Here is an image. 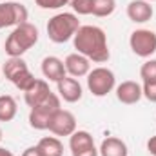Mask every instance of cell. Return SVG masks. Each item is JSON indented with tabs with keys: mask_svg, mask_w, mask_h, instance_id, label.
I'll use <instances>...</instances> for the list:
<instances>
[{
	"mask_svg": "<svg viewBox=\"0 0 156 156\" xmlns=\"http://www.w3.org/2000/svg\"><path fill=\"white\" fill-rule=\"evenodd\" d=\"M73 44L76 53L83 55L91 62L104 64L111 56L107 45V35L98 26H80L76 35L73 37Z\"/></svg>",
	"mask_w": 156,
	"mask_h": 156,
	"instance_id": "cell-1",
	"label": "cell"
},
{
	"mask_svg": "<svg viewBox=\"0 0 156 156\" xmlns=\"http://www.w3.org/2000/svg\"><path fill=\"white\" fill-rule=\"evenodd\" d=\"M37 42H38V29H37V26H33L31 22H26V24L16 26L11 31V35L5 38L4 51L9 56H22Z\"/></svg>",
	"mask_w": 156,
	"mask_h": 156,
	"instance_id": "cell-2",
	"label": "cell"
},
{
	"mask_svg": "<svg viewBox=\"0 0 156 156\" xmlns=\"http://www.w3.org/2000/svg\"><path fill=\"white\" fill-rule=\"evenodd\" d=\"M80 29V20L73 13H58L47 22V37L55 44H66Z\"/></svg>",
	"mask_w": 156,
	"mask_h": 156,
	"instance_id": "cell-3",
	"label": "cell"
},
{
	"mask_svg": "<svg viewBox=\"0 0 156 156\" xmlns=\"http://www.w3.org/2000/svg\"><path fill=\"white\" fill-rule=\"evenodd\" d=\"M4 75L16 89L24 91V93L37 82L35 75L29 71V67L22 56H9V60H5V64H4Z\"/></svg>",
	"mask_w": 156,
	"mask_h": 156,
	"instance_id": "cell-4",
	"label": "cell"
},
{
	"mask_svg": "<svg viewBox=\"0 0 156 156\" xmlns=\"http://www.w3.org/2000/svg\"><path fill=\"white\" fill-rule=\"evenodd\" d=\"M60 109V98L51 93L44 102H40L37 107H31V113H29V125L37 131H44L49 127V120L51 116Z\"/></svg>",
	"mask_w": 156,
	"mask_h": 156,
	"instance_id": "cell-5",
	"label": "cell"
},
{
	"mask_svg": "<svg viewBox=\"0 0 156 156\" xmlns=\"http://www.w3.org/2000/svg\"><path fill=\"white\" fill-rule=\"evenodd\" d=\"M115 85H116L115 73L111 69H107V67H94L87 75V87L98 98L109 94L115 89Z\"/></svg>",
	"mask_w": 156,
	"mask_h": 156,
	"instance_id": "cell-6",
	"label": "cell"
},
{
	"mask_svg": "<svg viewBox=\"0 0 156 156\" xmlns=\"http://www.w3.org/2000/svg\"><path fill=\"white\" fill-rule=\"evenodd\" d=\"M129 45L136 56L149 58L156 53V33L151 29H136L129 37Z\"/></svg>",
	"mask_w": 156,
	"mask_h": 156,
	"instance_id": "cell-7",
	"label": "cell"
},
{
	"mask_svg": "<svg viewBox=\"0 0 156 156\" xmlns=\"http://www.w3.org/2000/svg\"><path fill=\"white\" fill-rule=\"evenodd\" d=\"M27 9L20 2H4L0 4V29L4 27H16L27 22Z\"/></svg>",
	"mask_w": 156,
	"mask_h": 156,
	"instance_id": "cell-8",
	"label": "cell"
},
{
	"mask_svg": "<svg viewBox=\"0 0 156 156\" xmlns=\"http://www.w3.org/2000/svg\"><path fill=\"white\" fill-rule=\"evenodd\" d=\"M55 136H71L76 131V118L71 111L66 109H58L51 120H49V127H47Z\"/></svg>",
	"mask_w": 156,
	"mask_h": 156,
	"instance_id": "cell-9",
	"label": "cell"
},
{
	"mask_svg": "<svg viewBox=\"0 0 156 156\" xmlns=\"http://www.w3.org/2000/svg\"><path fill=\"white\" fill-rule=\"evenodd\" d=\"M64 66H66L67 75H71L73 78L87 76L89 71H91V60L85 58V56L80 55V53H71V55H67L66 60H64Z\"/></svg>",
	"mask_w": 156,
	"mask_h": 156,
	"instance_id": "cell-10",
	"label": "cell"
},
{
	"mask_svg": "<svg viewBox=\"0 0 156 156\" xmlns=\"http://www.w3.org/2000/svg\"><path fill=\"white\" fill-rule=\"evenodd\" d=\"M56 87H58V93H60V98H64V102L67 104H75L82 98V85L76 78L73 76H64L62 80L56 82Z\"/></svg>",
	"mask_w": 156,
	"mask_h": 156,
	"instance_id": "cell-11",
	"label": "cell"
},
{
	"mask_svg": "<svg viewBox=\"0 0 156 156\" xmlns=\"http://www.w3.org/2000/svg\"><path fill=\"white\" fill-rule=\"evenodd\" d=\"M153 5L147 0H133L127 5V16L134 24H144L153 18Z\"/></svg>",
	"mask_w": 156,
	"mask_h": 156,
	"instance_id": "cell-12",
	"label": "cell"
},
{
	"mask_svg": "<svg viewBox=\"0 0 156 156\" xmlns=\"http://www.w3.org/2000/svg\"><path fill=\"white\" fill-rule=\"evenodd\" d=\"M142 96H144V93H142V85L138 82L127 80V82H122L116 87V98L125 105H133V104L140 102Z\"/></svg>",
	"mask_w": 156,
	"mask_h": 156,
	"instance_id": "cell-13",
	"label": "cell"
},
{
	"mask_svg": "<svg viewBox=\"0 0 156 156\" xmlns=\"http://www.w3.org/2000/svg\"><path fill=\"white\" fill-rule=\"evenodd\" d=\"M42 75L49 82H58L64 76H67L66 66L58 56H45L42 60Z\"/></svg>",
	"mask_w": 156,
	"mask_h": 156,
	"instance_id": "cell-14",
	"label": "cell"
},
{
	"mask_svg": "<svg viewBox=\"0 0 156 156\" xmlns=\"http://www.w3.org/2000/svg\"><path fill=\"white\" fill-rule=\"evenodd\" d=\"M51 93H53V91L49 89V83H47L45 80L37 78V82L24 93V98H26V104H27L29 107H37L40 102H44Z\"/></svg>",
	"mask_w": 156,
	"mask_h": 156,
	"instance_id": "cell-15",
	"label": "cell"
},
{
	"mask_svg": "<svg viewBox=\"0 0 156 156\" xmlns=\"http://www.w3.org/2000/svg\"><path fill=\"white\" fill-rule=\"evenodd\" d=\"M98 154L100 156H127V145L123 140H120L116 136H109L102 142L100 149H98Z\"/></svg>",
	"mask_w": 156,
	"mask_h": 156,
	"instance_id": "cell-16",
	"label": "cell"
},
{
	"mask_svg": "<svg viewBox=\"0 0 156 156\" xmlns=\"http://www.w3.org/2000/svg\"><path fill=\"white\" fill-rule=\"evenodd\" d=\"M93 147H94V140H93V136H91L87 131H75V133L69 136V149H71V154H76V153L93 149Z\"/></svg>",
	"mask_w": 156,
	"mask_h": 156,
	"instance_id": "cell-17",
	"label": "cell"
},
{
	"mask_svg": "<svg viewBox=\"0 0 156 156\" xmlns=\"http://www.w3.org/2000/svg\"><path fill=\"white\" fill-rule=\"evenodd\" d=\"M44 156H62L64 154V145L56 136H44L37 144Z\"/></svg>",
	"mask_w": 156,
	"mask_h": 156,
	"instance_id": "cell-18",
	"label": "cell"
},
{
	"mask_svg": "<svg viewBox=\"0 0 156 156\" xmlns=\"http://www.w3.org/2000/svg\"><path fill=\"white\" fill-rule=\"evenodd\" d=\"M16 111H18L16 100L9 94H2L0 96V122H11L16 116Z\"/></svg>",
	"mask_w": 156,
	"mask_h": 156,
	"instance_id": "cell-19",
	"label": "cell"
},
{
	"mask_svg": "<svg viewBox=\"0 0 156 156\" xmlns=\"http://www.w3.org/2000/svg\"><path fill=\"white\" fill-rule=\"evenodd\" d=\"M116 9V2L115 0H93V15L94 16H109L113 15Z\"/></svg>",
	"mask_w": 156,
	"mask_h": 156,
	"instance_id": "cell-20",
	"label": "cell"
},
{
	"mask_svg": "<svg viewBox=\"0 0 156 156\" xmlns=\"http://www.w3.org/2000/svg\"><path fill=\"white\" fill-rule=\"evenodd\" d=\"M140 76H142L144 82H156V60L154 58L147 60V62L142 66V69H140Z\"/></svg>",
	"mask_w": 156,
	"mask_h": 156,
	"instance_id": "cell-21",
	"label": "cell"
},
{
	"mask_svg": "<svg viewBox=\"0 0 156 156\" xmlns=\"http://www.w3.org/2000/svg\"><path fill=\"white\" fill-rule=\"evenodd\" d=\"M69 5L78 15H93V0H69Z\"/></svg>",
	"mask_w": 156,
	"mask_h": 156,
	"instance_id": "cell-22",
	"label": "cell"
},
{
	"mask_svg": "<svg viewBox=\"0 0 156 156\" xmlns=\"http://www.w3.org/2000/svg\"><path fill=\"white\" fill-rule=\"evenodd\" d=\"M35 2L42 9H60L69 4V0H35Z\"/></svg>",
	"mask_w": 156,
	"mask_h": 156,
	"instance_id": "cell-23",
	"label": "cell"
},
{
	"mask_svg": "<svg viewBox=\"0 0 156 156\" xmlns=\"http://www.w3.org/2000/svg\"><path fill=\"white\" fill-rule=\"evenodd\" d=\"M142 93H144V96H145L149 102L156 104V82H144Z\"/></svg>",
	"mask_w": 156,
	"mask_h": 156,
	"instance_id": "cell-24",
	"label": "cell"
},
{
	"mask_svg": "<svg viewBox=\"0 0 156 156\" xmlns=\"http://www.w3.org/2000/svg\"><path fill=\"white\" fill-rule=\"evenodd\" d=\"M22 156H44V154H42V151H40L38 145H33V147H27V149L22 153Z\"/></svg>",
	"mask_w": 156,
	"mask_h": 156,
	"instance_id": "cell-25",
	"label": "cell"
},
{
	"mask_svg": "<svg viewBox=\"0 0 156 156\" xmlns=\"http://www.w3.org/2000/svg\"><path fill=\"white\" fill-rule=\"evenodd\" d=\"M147 151L153 156H156V134L149 138V142H147Z\"/></svg>",
	"mask_w": 156,
	"mask_h": 156,
	"instance_id": "cell-26",
	"label": "cell"
},
{
	"mask_svg": "<svg viewBox=\"0 0 156 156\" xmlns=\"http://www.w3.org/2000/svg\"><path fill=\"white\" fill-rule=\"evenodd\" d=\"M73 156H98V149L93 147V149H87V151H82V153H76Z\"/></svg>",
	"mask_w": 156,
	"mask_h": 156,
	"instance_id": "cell-27",
	"label": "cell"
},
{
	"mask_svg": "<svg viewBox=\"0 0 156 156\" xmlns=\"http://www.w3.org/2000/svg\"><path fill=\"white\" fill-rule=\"evenodd\" d=\"M0 156H15L9 149H5V147H0Z\"/></svg>",
	"mask_w": 156,
	"mask_h": 156,
	"instance_id": "cell-28",
	"label": "cell"
},
{
	"mask_svg": "<svg viewBox=\"0 0 156 156\" xmlns=\"http://www.w3.org/2000/svg\"><path fill=\"white\" fill-rule=\"evenodd\" d=\"M0 142H2V129H0Z\"/></svg>",
	"mask_w": 156,
	"mask_h": 156,
	"instance_id": "cell-29",
	"label": "cell"
},
{
	"mask_svg": "<svg viewBox=\"0 0 156 156\" xmlns=\"http://www.w3.org/2000/svg\"><path fill=\"white\" fill-rule=\"evenodd\" d=\"M147 2H156V0H147Z\"/></svg>",
	"mask_w": 156,
	"mask_h": 156,
	"instance_id": "cell-30",
	"label": "cell"
}]
</instances>
